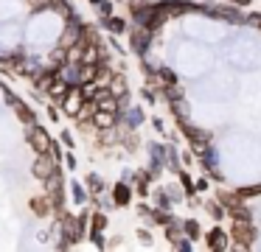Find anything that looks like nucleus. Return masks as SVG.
<instances>
[{
	"instance_id": "obj_1",
	"label": "nucleus",
	"mask_w": 261,
	"mask_h": 252,
	"mask_svg": "<svg viewBox=\"0 0 261 252\" xmlns=\"http://www.w3.org/2000/svg\"><path fill=\"white\" fill-rule=\"evenodd\" d=\"M233 238L239 241V246H253V227H250V221H239L233 224Z\"/></svg>"
},
{
	"instance_id": "obj_2",
	"label": "nucleus",
	"mask_w": 261,
	"mask_h": 252,
	"mask_svg": "<svg viewBox=\"0 0 261 252\" xmlns=\"http://www.w3.org/2000/svg\"><path fill=\"white\" fill-rule=\"evenodd\" d=\"M113 199H115V205H129V199H132V188L126 182H118L115 185V193H113Z\"/></svg>"
},
{
	"instance_id": "obj_3",
	"label": "nucleus",
	"mask_w": 261,
	"mask_h": 252,
	"mask_svg": "<svg viewBox=\"0 0 261 252\" xmlns=\"http://www.w3.org/2000/svg\"><path fill=\"white\" fill-rule=\"evenodd\" d=\"M208 246H211V249H225V246H227L225 233H222L219 227H214V230L208 233Z\"/></svg>"
},
{
	"instance_id": "obj_4",
	"label": "nucleus",
	"mask_w": 261,
	"mask_h": 252,
	"mask_svg": "<svg viewBox=\"0 0 261 252\" xmlns=\"http://www.w3.org/2000/svg\"><path fill=\"white\" fill-rule=\"evenodd\" d=\"M79 101H82L79 93H70L68 98H65V109H68L70 115H76V112H79Z\"/></svg>"
},
{
	"instance_id": "obj_5",
	"label": "nucleus",
	"mask_w": 261,
	"mask_h": 252,
	"mask_svg": "<svg viewBox=\"0 0 261 252\" xmlns=\"http://www.w3.org/2000/svg\"><path fill=\"white\" fill-rule=\"evenodd\" d=\"M182 227H186V235H188V238H199V235H202V230H199V224L194 221V218L182 221Z\"/></svg>"
},
{
	"instance_id": "obj_6",
	"label": "nucleus",
	"mask_w": 261,
	"mask_h": 252,
	"mask_svg": "<svg viewBox=\"0 0 261 252\" xmlns=\"http://www.w3.org/2000/svg\"><path fill=\"white\" fill-rule=\"evenodd\" d=\"M101 227H104V218L101 216H96V224H93V244H96V246H101L104 244V241H101Z\"/></svg>"
},
{
	"instance_id": "obj_7",
	"label": "nucleus",
	"mask_w": 261,
	"mask_h": 252,
	"mask_svg": "<svg viewBox=\"0 0 261 252\" xmlns=\"http://www.w3.org/2000/svg\"><path fill=\"white\" fill-rule=\"evenodd\" d=\"M70 188H73V199H76V202H79V205H82V202L87 199V188H85V185H82V182H73V185H70Z\"/></svg>"
},
{
	"instance_id": "obj_8",
	"label": "nucleus",
	"mask_w": 261,
	"mask_h": 252,
	"mask_svg": "<svg viewBox=\"0 0 261 252\" xmlns=\"http://www.w3.org/2000/svg\"><path fill=\"white\" fill-rule=\"evenodd\" d=\"M107 25H110V31L121 34V31L126 28V22H124V20H118V17H110V20H107Z\"/></svg>"
},
{
	"instance_id": "obj_9",
	"label": "nucleus",
	"mask_w": 261,
	"mask_h": 252,
	"mask_svg": "<svg viewBox=\"0 0 261 252\" xmlns=\"http://www.w3.org/2000/svg\"><path fill=\"white\" fill-rule=\"evenodd\" d=\"M31 207H34L40 216H45V210H48V202L45 199H31Z\"/></svg>"
},
{
	"instance_id": "obj_10",
	"label": "nucleus",
	"mask_w": 261,
	"mask_h": 252,
	"mask_svg": "<svg viewBox=\"0 0 261 252\" xmlns=\"http://www.w3.org/2000/svg\"><path fill=\"white\" fill-rule=\"evenodd\" d=\"M239 196H261V185H253V188H242Z\"/></svg>"
},
{
	"instance_id": "obj_11",
	"label": "nucleus",
	"mask_w": 261,
	"mask_h": 252,
	"mask_svg": "<svg viewBox=\"0 0 261 252\" xmlns=\"http://www.w3.org/2000/svg\"><path fill=\"white\" fill-rule=\"evenodd\" d=\"M180 179H182V185H186V190H188V193H194V182L188 179V174H186V171H180Z\"/></svg>"
},
{
	"instance_id": "obj_12",
	"label": "nucleus",
	"mask_w": 261,
	"mask_h": 252,
	"mask_svg": "<svg viewBox=\"0 0 261 252\" xmlns=\"http://www.w3.org/2000/svg\"><path fill=\"white\" fill-rule=\"evenodd\" d=\"M98 9H101V14H104V17L113 14V3H104V0H101V3H98Z\"/></svg>"
},
{
	"instance_id": "obj_13",
	"label": "nucleus",
	"mask_w": 261,
	"mask_h": 252,
	"mask_svg": "<svg viewBox=\"0 0 261 252\" xmlns=\"http://www.w3.org/2000/svg\"><path fill=\"white\" fill-rule=\"evenodd\" d=\"M62 143H65V146H73V137H70V132H62Z\"/></svg>"
},
{
	"instance_id": "obj_14",
	"label": "nucleus",
	"mask_w": 261,
	"mask_h": 252,
	"mask_svg": "<svg viewBox=\"0 0 261 252\" xmlns=\"http://www.w3.org/2000/svg\"><path fill=\"white\" fill-rule=\"evenodd\" d=\"M233 3H239V6H250L253 0H233Z\"/></svg>"
},
{
	"instance_id": "obj_15",
	"label": "nucleus",
	"mask_w": 261,
	"mask_h": 252,
	"mask_svg": "<svg viewBox=\"0 0 261 252\" xmlns=\"http://www.w3.org/2000/svg\"><path fill=\"white\" fill-rule=\"evenodd\" d=\"M90 3H101V0H90Z\"/></svg>"
},
{
	"instance_id": "obj_16",
	"label": "nucleus",
	"mask_w": 261,
	"mask_h": 252,
	"mask_svg": "<svg viewBox=\"0 0 261 252\" xmlns=\"http://www.w3.org/2000/svg\"><path fill=\"white\" fill-rule=\"evenodd\" d=\"M258 25H261V20H258Z\"/></svg>"
}]
</instances>
